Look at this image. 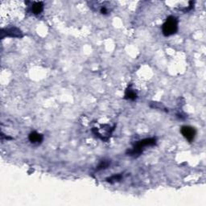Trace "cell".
<instances>
[{
	"mask_svg": "<svg viewBox=\"0 0 206 206\" xmlns=\"http://www.w3.org/2000/svg\"><path fill=\"white\" fill-rule=\"evenodd\" d=\"M125 97H126V99L135 100V98H137V94L133 90H131V88H129V89H127V90H126V91Z\"/></svg>",
	"mask_w": 206,
	"mask_h": 206,
	"instance_id": "cell-7",
	"label": "cell"
},
{
	"mask_svg": "<svg viewBox=\"0 0 206 206\" xmlns=\"http://www.w3.org/2000/svg\"><path fill=\"white\" fill-rule=\"evenodd\" d=\"M44 9V4L41 2L34 3L32 7V11L35 15H39L42 12Z\"/></svg>",
	"mask_w": 206,
	"mask_h": 206,
	"instance_id": "cell-5",
	"label": "cell"
},
{
	"mask_svg": "<svg viewBox=\"0 0 206 206\" xmlns=\"http://www.w3.org/2000/svg\"><path fill=\"white\" fill-rule=\"evenodd\" d=\"M29 140L32 143H40L43 140V136L37 132H32L29 135Z\"/></svg>",
	"mask_w": 206,
	"mask_h": 206,
	"instance_id": "cell-4",
	"label": "cell"
},
{
	"mask_svg": "<svg viewBox=\"0 0 206 206\" xmlns=\"http://www.w3.org/2000/svg\"><path fill=\"white\" fill-rule=\"evenodd\" d=\"M156 139H142V140L139 141L136 143L134 148L130 152L131 156H135V155H139L141 152H142L143 148L147 146H152V145L156 144Z\"/></svg>",
	"mask_w": 206,
	"mask_h": 206,
	"instance_id": "cell-2",
	"label": "cell"
},
{
	"mask_svg": "<svg viewBox=\"0 0 206 206\" xmlns=\"http://www.w3.org/2000/svg\"><path fill=\"white\" fill-rule=\"evenodd\" d=\"M7 35L12 37H20L22 36L20 31L18 30L17 28H11L9 30L7 31Z\"/></svg>",
	"mask_w": 206,
	"mask_h": 206,
	"instance_id": "cell-6",
	"label": "cell"
},
{
	"mask_svg": "<svg viewBox=\"0 0 206 206\" xmlns=\"http://www.w3.org/2000/svg\"><path fill=\"white\" fill-rule=\"evenodd\" d=\"M121 177H122V176H120V175H118V176H112V177L107 179V180H108V181H110V182H111L112 180H114V181H118V180H119L120 179H121Z\"/></svg>",
	"mask_w": 206,
	"mask_h": 206,
	"instance_id": "cell-9",
	"label": "cell"
},
{
	"mask_svg": "<svg viewBox=\"0 0 206 206\" xmlns=\"http://www.w3.org/2000/svg\"><path fill=\"white\" fill-rule=\"evenodd\" d=\"M181 133L188 142H192L195 138L196 131L194 128L191 127V126H184L181 128Z\"/></svg>",
	"mask_w": 206,
	"mask_h": 206,
	"instance_id": "cell-3",
	"label": "cell"
},
{
	"mask_svg": "<svg viewBox=\"0 0 206 206\" xmlns=\"http://www.w3.org/2000/svg\"><path fill=\"white\" fill-rule=\"evenodd\" d=\"M178 30V21L174 16H168L162 26V32L165 36H170Z\"/></svg>",
	"mask_w": 206,
	"mask_h": 206,
	"instance_id": "cell-1",
	"label": "cell"
},
{
	"mask_svg": "<svg viewBox=\"0 0 206 206\" xmlns=\"http://www.w3.org/2000/svg\"><path fill=\"white\" fill-rule=\"evenodd\" d=\"M109 164H110V163L107 161H103L101 162V164L98 166V169H103V168H106V167H107L109 166Z\"/></svg>",
	"mask_w": 206,
	"mask_h": 206,
	"instance_id": "cell-8",
	"label": "cell"
}]
</instances>
